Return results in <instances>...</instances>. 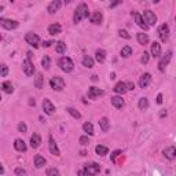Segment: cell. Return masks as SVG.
<instances>
[{"label":"cell","instance_id":"8d00e7d4","mask_svg":"<svg viewBox=\"0 0 176 176\" xmlns=\"http://www.w3.org/2000/svg\"><path fill=\"white\" fill-rule=\"evenodd\" d=\"M149 107V99L147 98H140L139 99V109L140 110H146Z\"/></svg>","mask_w":176,"mask_h":176},{"label":"cell","instance_id":"7402d4cb","mask_svg":"<svg viewBox=\"0 0 176 176\" xmlns=\"http://www.w3.org/2000/svg\"><path fill=\"white\" fill-rule=\"evenodd\" d=\"M41 143V138L39 134H33V135L30 136V146L33 147V149H37L39 146H40Z\"/></svg>","mask_w":176,"mask_h":176},{"label":"cell","instance_id":"94428289","mask_svg":"<svg viewBox=\"0 0 176 176\" xmlns=\"http://www.w3.org/2000/svg\"><path fill=\"white\" fill-rule=\"evenodd\" d=\"M0 100H1V95H0Z\"/></svg>","mask_w":176,"mask_h":176},{"label":"cell","instance_id":"cb8c5ba5","mask_svg":"<svg viewBox=\"0 0 176 176\" xmlns=\"http://www.w3.org/2000/svg\"><path fill=\"white\" fill-rule=\"evenodd\" d=\"M136 39H138V43L142 45H146V44H149V36L146 35V33H138L136 35Z\"/></svg>","mask_w":176,"mask_h":176},{"label":"cell","instance_id":"c3c4849f","mask_svg":"<svg viewBox=\"0 0 176 176\" xmlns=\"http://www.w3.org/2000/svg\"><path fill=\"white\" fill-rule=\"evenodd\" d=\"M52 44H54V41H43V47H45V48H47V47H51Z\"/></svg>","mask_w":176,"mask_h":176},{"label":"cell","instance_id":"b9f144b4","mask_svg":"<svg viewBox=\"0 0 176 176\" xmlns=\"http://www.w3.org/2000/svg\"><path fill=\"white\" fill-rule=\"evenodd\" d=\"M78 142H80V145H81V146H88V145H90V140H88V136H81Z\"/></svg>","mask_w":176,"mask_h":176},{"label":"cell","instance_id":"6da1fadb","mask_svg":"<svg viewBox=\"0 0 176 176\" xmlns=\"http://www.w3.org/2000/svg\"><path fill=\"white\" fill-rule=\"evenodd\" d=\"M90 17V10H88V6L86 3H81V4L77 6L76 11H74V15H73V22L78 23L81 19L88 18Z\"/></svg>","mask_w":176,"mask_h":176},{"label":"cell","instance_id":"ac0fdd59","mask_svg":"<svg viewBox=\"0 0 176 176\" xmlns=\"http://www.w3.org/2000/svg\"><path fill=\"white\" fill-rule=\"evenodd\" d=\"M48 140H50V143H48V146H50V151H51V154H52V156H59V154H61V151H59L58 146H57V143H55L54 138H52V136L50 135Z\"/></svg>","mask_w":176,"mask_h":176},{"label":"cell","instance_id":"83f0119b","mask_svg":"<svg viewBox=\"0 0 176 176\" xmlns=\"http://www.w3.org/2000/svg\"><path fill=\"white\" fill-rule=\"evenodd\" d=\"M35 86H36V88H39V90H41V88H43V86H44V77H43V74H41V73H37V74H36Z\"/></svg>","mask_w":176,"mask_h":176},{"label":"cell","instance_id":"f6af8a7d","mask_svg":"<svg viewBox=\"0 0 176 176\" xmlns=\"http://www.w3.org/2000/svg\"><path fill=\"white\" fill-rule=\"evenodd\" d=\"M15 175H18V176H25V175H26V171H25L23 168H15Z\"/></svg>","mask_w":176,"mask_h":176},{"label":"cell","instance_id":"6f0895ef","mask_svg":"<svg viewBox=\"0 0 176 176\" xmlns=\"http://www.w3.org/2000/svg\"><path fill=\"white\" fill-rule=\"evenodd\" d=\"M110 78H116V73H112V74H110Z\"/></svg>","mask_w":176,"mask_h":176},{"label":"cell","instance_id":"816d5d0a","mask_svg":"<svg viewBox=\"0 0 176 176\" xmlns=\"http://www.w3.org/2000/svg\"><path fill=\"white\" fill-rule=\"evenodd\" d=\"M165 116H167V110H161V112H160V117L163 118V117H165Z\"/></svg>","mask_w":176,"mask_h":176},{"label":"cell","instance_id":"ffe728a7","mask_svg":"<svg viewBox=\"0 0 176 176\" xmlns=\"http://www.w3.org/2000/svg\"><path fill=\"white\" fill-rule=\"evenodd\" d=\"M61 32H62V26L59 23H52V25L48 26V33H50L51 36H57Z\"/></svg>","mask_w":176,"mask_h":176},{"label":"cell","instance_id":"f35d334b","mask_svg":"<svg viewBox=\"0 0 176 176\" xmlns=\"http://www.w3.org/2000/svg\"><path fill=\"white\" fill-rule=\"evenodd\" d=\"M7 74H8V66L4 65V63H1V65H0V76L7 77Z\"/></svg>","mask_w":176,"mask_h":176},{"label":"cell","instance_id":"d6986e66","mask_svg":"<svg viewBox=\"0 0 176 176\" xmlns=\"http://www.w3.org/2000/svg\"><path fill=\"white\" fill-rule=\"evenodd\" d=\"M61 6H62V3L59 1V0H55V1H51L50 4H48V8H47V11L50 14H55L57 11H58L59 8H61Z\"/></svg>","mask_w":176,"mask_h":176},{"label":"cell","instance_id":"5bb4252c","mask_svg":"<svg viewBox=\"0 0 176 176\" xmlns=\"http://www.w3.org/2000/svg\"><path fill=\"white\" fill-rule=\"evenodd\" d=\"M164 156H165V158H168V160H175L176 157V149H175V146H169V147H165L164 149Z\"/></svg>","mask_w":176,"mask_h":176},{"label":"cell","instance_id":"5b68a950","mask_svg":"<svg viewBox=\"0 0 176 176\" xmlns=\"http://www.w3.org/2000/svg\"><path fill=\"white\" fill-rule=\"evenodd\" d=\"M84 171H86V173L88 176H95V175H98V173L100 172V167H99V164H96V163L86 164Z\"/></svg>","mask_w":176,"mask_h":176},{"label":"cell","instance_id":"4dcf8cb0","mask_svg":"<svg viewBox=\"0 0 176 176\" xmlns=\"http://www.w3.org/2000/svg\"><path fill=\"white\" fill-rule=\"evenodd\" d=\"M83 66H86V68H88V69L94 68V59L91 58V57H88V55H86V57L83 58Z\"/></svg>","mask_w":176,"mask_h":176},{"label":"cell","instance_id":"ab89813d","mask_svg":"<svg viewBox=\"0 0 176 176\" xmlns=\"http://www.w3.org/2000/svg\"><path fill=\"white\" fill-rule=\"evenodd\" d=\"M47 176H61V173H59L57 168H48L47 169Z\"/></svg>","mask_w":176,"mask_h":176},{"label":"cell","instance_id":"1f68e13d","mask_svg":"<svg viewBox=\"0 0 176 176\" xmlns=\"http://www.w3.org/2000/svg\"><path fill=\"white\" fill-rule=\"evenodd\" d=\"M1 88H3V91H4L6 94H13L14 92V88H13L11 81H4L3 84H1Z\"/></svg>","mask_w":176,"mask_h":176},{"label":"cell","instance_id":"4316f807","mask_svg":"<svg viewBox=\"0 0 176 176\" xmlns=\"http://www.w3.org/2000/svg\"><path fill=\"white\" fill-rule=\"evenodd\" d=\"M45 165V158L40 154H37L36 157H35V167L36 168H43Z\"/></svg>","mask_w":176,"mask_h":176},{"label":"cell","instance_id":"9f6ffc18","mask_svg":"<svg viewBox=\"0 0 176 176\" xmlns=\"http://www.w3.org/2000/svg\"><path fill=\"white\" fill-rule=\"evenodd\" d=\"M28 59H29V61H30V59H32V52H30V51L28 52Z\"/></svg>","mask_w":176,"mask_h":176},{"label":"cell","instance_id":"d590c367","mask_svg":"<svg viewBox=\"0 0 176 176\" xmlns=\"http://www.w3.org/2000/svg\"><path fill=\"white\" fill-rule=\"evenodd\" d=\"M41 65H43V68H44L45 70H48V69H50L51 59H50V57H48V55H44V57H43V59H41Z\"/></svg>","mask_w":176,"mask_h":176},{"label":"cell","instance_id":"8fae6325","mask_svg":"<svg viewBox=\"0 0 176 176\" xmlns=\"http://www.w3.org/2000/svg\"><path fill=\"white\" fill-rule=\"evenodd\" d=\"M43 110H44L45 114H54L55 112V106L52 105V102H51L50 99H44L43 100Z\"/></svg>","mask_w":176,"mask_h":176},{"label":"cell","instance_id":"f907efd6","mask_svg":"<svg viewBox=\"0 0 176 176\" xmlns=\"http://www.w3.org/2000/svg\"><path fill=\"white\" fill-rule=\"evenodd\" d=\"M77 176H88L86 173V171H84V169H80V171L77 172Z\"/></svg>","mask_w":176,"mask_h":176},{"label":"cell","instance_id":"680465c9","mask_svg":"<svg viewBox=\"0 0 176 176\" xmlns=\"http://www.w3.org/2000/svg\"><path fill=\"white\" fill-rule=\"evenodd\" d=\"M1 39H3V36H1V35H0V40H1Z\"/></svg>","mask_w":176,"mask_h":176},{"label":"cell","instance_id":"d6a6232c","mask_svg":"<svg viewBox=\"0 0 176 176\" xmlns=\"http://www.w3.org/2000/svg\"><path fill=\"white\" fill-rule=\"evenodd\" d=\"M95 151H96V154H99V156H106V154L109 153V149L106 147V146L98 145L96 147H95Z\"/></svg>","mask_w":176,"mask_h":176},{"label":"cell","instance_id":"277c9868","mask_svg":"<svg viewBox=\"0 0 176 176\" xmlns=\"http://www.w3.org/2000/svg\"><path fill=\"white\" fill-rule=\"evenodd\" d=\"M143 19H145V22L147 23V26H154L156 23H157V17H156V14L153 11H150V10H146L143 11Z\"/></svg>","mask_w":176,"mask_h":176},{"label":"cell","instance_id":"7bdbcfd3","mask_svg":"<svg viewBox=\"0 0 176 176\" xmlns=\"http://www.w3.org/2000/svg\"><path fill=\"white\" fill-rule=\"evenodd\" d=\"M149 52H143V55H142V58H140V62L143 63V65H146V63L149 62Z\"/></svg>","mask_w":176,"mask_h":176},{"label":"cell","instance_id":"836d02e7","mask_svg":"<svg viewBox=\"0 0 176 176\" xmlns=\"http://www.w3.org/2000/svg\"><path fill=\"white\" fill-rule=\"evenodd\" d=\"M55 51H57L58 54H63V52L66 51V44H65L63 41H58V43L55 44Z\"/></svg>","mask_w":176,"mask_h":176},{"label":"cell","instance_id":"db71d44e","mask_svg":"<svg viewBox=\"0 0 176 176\" xmlns=\"http://www.w3.org/2000/svg\"><path fill=\"white\" fill-rule=\"evenodd\" d=\"M91 80H92V81H96V80H98V76H96V74L91 76Z\"/></svg>","mask_w":176,"mask_h":176},{"label":"cell","instance_id":"bcb514c9","mask_svg":"<svg viewBox=\"0 0 176 176\" xmlns=\"http://www.w3.org/2000/svg\"><path fill=\"white\" fill-rule=\"evenodd\" d=\"M120 154H121V150H116V151H113V154L110 156V158H112V161H113V163H116V158H117Z\"/></svg>","mask_w":176,"mask_h":176},{"label":"cell","instance_id":"f5cc1de1","mask_svg":"<svg viewBox=\"0 0 176 176\" xmlns=\"http://www.w3.org/2000/svg\"><path fill=\"white\" fill-rule=\"evenodd\" d=\"M120 3H121V1H114V3H112V4H110V8H113V7H116V6H118V4H120Z\"/></svg>","mask_w":176,"mask_h":176},{"label":"cell","instance_id":"9c48e42d","mask_svg":"<svg viewBox=\"0 0 176 176\" xmlns=\"http://www.w3.org/2000/svg\"><path fill=\"white\" fill-rule=\"evenodd\" d=\"M22 70L25 72L26 76H32V74L35 73V66H33L32 61H29V59H25V61H23L22 62Z\"/></svg>","mask_w":176,"mask_h":176},{"label":"cell","instance_id":"30bf717a","mask_svg":"<svg viewBox=\"0 0 176 176\" xmlns=\"http://www.w3.org/2000/svg\"><path fill=\"white\" fill-rule=\"evenodd\" d=\"M171 58H172V51H168L167 54H165V57H163V58H161L160 63H158V69H160L161 72H164V70H165V68H167V65L169 63Z\"/></svg>","mask_w":176,"mask_h":176},{"label":"cell","instance_id":"f546056e","mask_svg":"<svg viewBox=\"0 0 176 176\" xmlns=\"http://www.w3.org/2000/svg\"><path fill=\"white\" fill-rule=\"evenodd\" d=\"M83 129H84V132H87V135H90V136H92L95 134L94 127H92L91 122H84V124H83Z\"/></svg>","mask_w":176,"mask_h":176},{"label":"cell","instance_id":"44dd1931","mask_svg":"<svg viewBox=\"0 0 176 176\" xmlns=\"http://www.w3.org/2000/svg\"><path fill=\"white\" fill-rule=\"evenodd\" d=\"M90 19H91V22L94 23V25H99V23L102 22V19H103L102 13H100V11H95V13L90 17Z\"/></svg>","mask_w":176,"mask_h":176},{"label":"cell","instance_id":"7dc6e473","mask_svg":"<svg viewBox=\"0 0 176 176\" xmlns=\"http://www.w3.org/2000/svg\"><path fill=\"white\" fill-rule=\"evenodd\" d=\"M125 88H127V91H134L135 90V84L132 81H128V83H125Z\"/></svg>","mask_w":176,"mask_h":176},{"label":"cell","instance_id":"681fc988","mask_svg":"<svg viewBox=\"0 0 176 176\" xmlns=\"http://www.w3.org/2000/svg\"><path fill=\"white\" fill-rule=\"evenodd\" d=\"M157 103H158V105L163 103V94H158V95H157Z\"/></svg>","mask_w":176,"mask_h":176},{"label":"cell","instance_id":"9a60e30c","mask_svg":"<svg viewBox=\"0 0 176 176\" xmlns=\"http://www.w3.org/2000/svg\"><path fill=\"white\" fill-rule=\"evenodd\" d=\"M150 83H151V74H150V73H145L143 76L140 77L139 87H140V88H146V87L149 86Z\"/></svg>","mask_w":176,"mask_h":176},{"label":"cell","instance_id":"91938a15","mask_svg":"<svg viewBox=\"0 0 176 176\" xmlns=\"http://www.w3.org/2000/svg\"><path fill=\"white\" fill-rule=\"evenodd\" d=\"M1 10H3V7H1V6H0V11H1Z\"/></svg>","mask_w":176,"mask_h":176},{"label":"cell","instance_id":"52a82bcc","mask_svg":"<svg viewBox=\"0 0 176 176\" xmlns=\"http://www.w3.org/2000/svg\"><path fill=\"white\" fill-rule=\"evenodd\" d=\"M25 40H26L28 44H30L32 47H35V48H37L39 44H40V39H39V36L35 35V33H26Z\"/></svg>","mask_w":176,"mask_h":176},{"label":"cell","instance_id":"ee69618b","mask_svg":"<svg viewBox=\"0 0 176 176\" xmlns=\"http://www.w3.org/2000/svg\"><path fill=\"white\" fill-rule=\"evenodd\" d=\"M118 35L121 37H124V39H131V35L128 33L127 30H124V29H121V30H118Z\"/></svg>","mask_w":176,"mask_h":176},{"label":"cell","instance_id":"8992f818","mask_svg":"<svg viewBox=\"0 0 176 176\" xmlns=\"http://www.w3.org/2000/svg\"><path fill=\"white\" fill-rule=\"evenodd\" d=\"M0 25L3 28H6L7 30H13V29H17L19 26V23L14 19H7V18H0Z\"/></svg>","mask_w":176,"mask_h":176},{"label":"cell","instance_id":"2e32d148","mask_svg":"<svg viewBox=\"0 0 176 176\" xmlns=\"http://www.w3.org/2000/svg\"><path fill=\"white\" fill-rule=\"evenodd\" d=\"M150 52H151V55H153L154 58H160V57H161V45H160V43L154 41L153 44H151Z\"/></svg>","mask_w":176,"mask_h":176},{"label":"cell","instance_id":"e575fe53","mask_svg":"<svg viewBox=\"0 0 176 176\" xmlns=\"http://www.w3.org/2000/svg\"><path fill=\"white\" fill-rule=\"evenodd\" d=\"M129 55H132V48L129 45H125V47H122L121 48V57L122 58H128Z\"/></svg>","mask_w":176,"mask_h":176},{"label":"cell","instance_id":"f1b7e54d","mask_svg":"<svg viewBox=\"0 0 176 176\" xmlns=\"http://www.w3.org/2000/svg\"><path fill=\"white\" fill-rule=\"evenodd\" d=\"M95 58H96V61L99 63H103L105 59H106V51L105 50H98L96 52H95Z\"/></svg>","mask_w":176,"mask_h":176},{"label":"cell","instance_id":"74e56055","mask_svg":"<svg viewBox=\"0 0 176 176\" xmlns=\"http://www.w3.org/2000/svg\"><path fill=\"white\" fill-rule=\"evenodd\" d=\"M66 112H68V113L70 114L72 117H74V118H80V117H81V114L78 113L76 109H73V107H68V109H66Z\"/></svg>","mask_w":176,"mask_h":176},{"label":"cell","instance_id":"484cf974","mask_svg":"<svg viewBox=\"0 0 176 176\" xmlns=\"http://www.w3.org/2000/svg\"><path fill=\"white\" fill-rule=\"evenodd\" d=\"M99 125H100L102 132H107L109 131V127H110V121H109L106 117H102L99 120Z\"/></svg>","mask_w":176,"mask_h":176},{"label":"cell","instance_id":"603a6c76","mask_svg":"<svg viewBox=\"0 0 176 176\" xmlns=\"http://www.w3.org/2000/svg\"><path fill=\"white\" fill-rule=\"evenodd\" d=\"M112 105L117 109H122L124 105H125V102H124V99H122L121 96H113V98H112Z\"/></svg>","mask_w":176,"mask_h":176},{"label":"cell","instance_id":"e0dca14e","mask_svg":"<svg viewBox=\"0 0 176 176\" xmlns=\"http://www.w3.org/2000/svg\"><path fill=\"white\" fill-rule=\"evenodd\" d=\"M14 147H15V150L19 151V153H25L26 149H28L26 143H25L22 139H15V142H14Z\"/></svg>","mask_w":176,"mask_h":176},{"label":"cell","instance_id":"7c38bea8","mask_svg":"<svg viewBox=\"0 0 176 176\" xmlns=\"http://www.w3.org/2000/svg\"><path fill=\"white\" fill-rule=\"evenodd\" d=\"M134 17H135V22H136V25L139 28H142L143 30H147L149 29V26H147V23L145 22V19H143V17L140 15L139 13H134Z\"/></svg>","mask_w":176,"mask_h":176},{"label":"cell","instance_id":"d4e9b609","mask_svg":"<svg viewBox=\"0 0 176 176\" xmlns=\"http://www.w3.org/2000/svg\"><path fill=\"white\" fill-rule=\"evenodd\" d=\"M114 92L116 94H120V95H122V94H125L127 92V88H125V83H122V81H120V83H117L116 86H114Z\"/></svg>","mask_w":176,"mask_h":176},{"label":"cell","instance_id":"60d3db41","mask_svg":"<svg viewBox=\"0 0 176 176\" xmlns=\"http://www.w3.org/2000/svg\"><path fill=\"white\" fill-rule=\"evenodd\" d=\"M18 131L22 132V134H26V132H28V127H26L25 122H19V124H18Z\"/></svg>","mask_w":176,"mask_h":176},{"label":"cell","instance_id":"7a4b0ae2","mask_svg":"<svg viewBox=\"0 0 176 176\" xmlns=\"http://www.w3.org/2000/svg\"><path fill=\"white\" fill-rule=\"evenodd\" d=\"M58 65H59V68L66 73H70L74 69V63H73V61L69 57H62V58L59 59Z\"/></svg>","mask_w":176,"mask_h":176},{"label":"cell","instance_id":"ba28073f","mask_svg":"<svg viewBox=\"0 0 176 176\" xmlns=\"http://www.w3.org/2000/svg\"><path fill=\"white\" fill-rule=\"evenodd\" d=\"M158 35H160V39H161L163 43L168 41V39H169V26H168L167 23H163V25H161L160 30H158Z\"/></svg>","mask_w":176,"mask_h":176},{"label":"cell","instance_id":"11a10c76","mask_svg":"<svg viewBox=\"0 0 176 176\" xmlns=\"http://www.w3.org/2000/svg\"><path fill=\"white\" fill-rule=\"evenodd\" d=\"M4 173V168H3V165L0 164V175H3Z\"/></svg>","mask_w":176,"mask_h":176},{"label":"cell","instance_id":"3957f363","mask_svg":"<svg viewBox=\"0 0 176 176\" xmlns=\"http://www.w3.org/2000/svg\"><path fill=\"white\" fill-rule=\"evenodd\" d=\"M50 86H51V88L55 91H62L63 88H65V86H66V83H65V80H63L62 77L54 76L50 80Z\"/></svg>","mask_w":176,"mask_h":176},{"label":"cell","instance_id":"4fadbf2b","mask_svg":"<svg viewBox=\"0 0 176 176\" xmlns=\"http://www.w3.org/2000/svg\"><path fill=\"white\" fill-rule=\"evenodd\" d=\"M102 95H103V91L96 88V87H91L90 90H88V98L90 99H96V98H99Z\"/></svg>","mask_w":176,"mask_h":176}]
</instances>
